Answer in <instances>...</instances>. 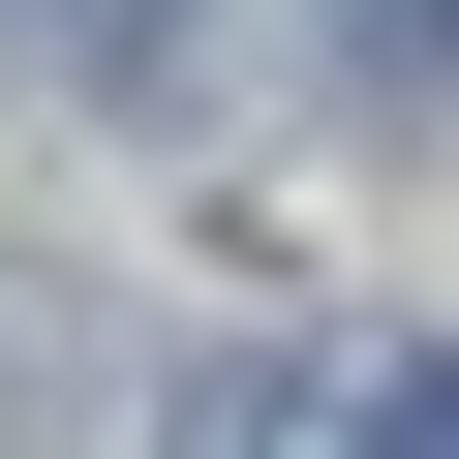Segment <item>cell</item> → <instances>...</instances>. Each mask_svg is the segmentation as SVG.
Segmentation results:
<instances>
[{"label": "cell", "mask_w": 459, "mask_h": 459, "mask_svg": "<svg viewBox=\"0 0 459 459\" xmlns=\"http://www.w3.org/2000/svg\"><path fill=\"white\" fill-rule=\"evenodd\" d=\"M368 459H459V368H398V429H368Z\"/></svg>", "instance_id": "cell-1"}]
</instances>
